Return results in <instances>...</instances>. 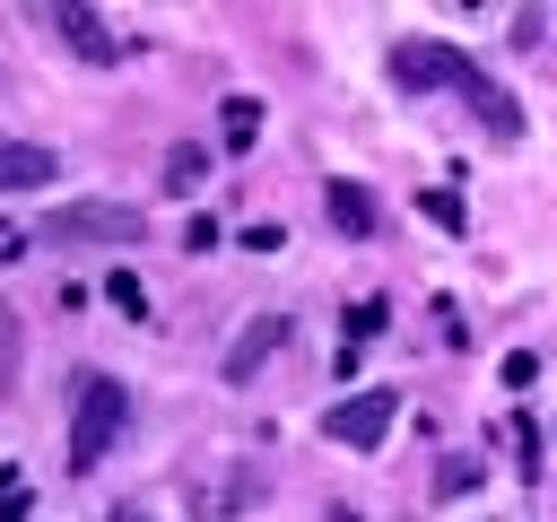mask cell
<instances>
[{"label": "cell", "instance_id": "6da1fadb", "mask_svg": "<svg viewBox=\"0 0 557 522\" xmlns=\"http://www.w3.org/2000/svg\"><path fill=\"white\" fill-rule=\"evenodd\" d=\"M131 435V391L113 383V374H78L70 383V435H61V470L70 478H87L113 444Z\"/></svg>", "mask_w": 557, "mask_h": 522}, {"label": "cell", "instance_id": "7a4b0ae2", "mask_svg": "<svg viewBox=\"0 0 557 522\" xmlns=\"http://www.w3.org/2000/svg\"><path fill=\"white\" fill-rule=\"evenodd\" d=\"M139 235H148V209L131 200H70L35 217V244H139Z\"/></svg>", "mask_w": 557, "mask_h": 522}, {"label": "cell", "instance_id": "3957f363", "mask_svg": "<svg viewBox=\"0 0 557 522\" xmlns=\"http://www.w3.org/2000/svg\"><path fill=\"white\" fill-rule=\"evenodd\" d=\"M461 70H470V52H453V44H435V35H409V44H392V87H409V96L461 87Z\"/></svg>", "mask_w": 557, "mask_h": 522}, {"label": "cell", "instance_id": "277c9868", "mask_svg": "<svg viewBox=\"0 0 557 522\" xmlns=\"http://www.w3.org/2000/svg\"><path fill=\"white\" fill-rule=\"evenodd\" d=\"M392 418H400V391H348V400H331L322 435L348 444V452H374V444L392 435Z\"/></svg>", "mask_w": 557, "mask_h": 522}, {"label": "cell", "instance_id": "5b68a950", "mask_svg": "<svg viewBox=\"0 0 557 522\" xmlns=\"http://www.w3.org/2000/svg\"><path fill=\"white\" fill-rule=\"evenodd\" d=\"M461 104H470V122H479L496 148H513V139H522V104H513V87H505L496 70H479V61H470V70H461Z\"/></svg>", "mask_w": 557, "mask_h": 522}, {"label": "cell", "instance_id": "8992f818", "mask_svg": "<svg viewBox=\"0 0 557 522\" xmlns=\"http://www.w3.org/2000/svg\"><path fill=\"white\" fill-rule=\"evenodd\" d=\"M52 35H61V44H70L87 70H113V61L131 52V44H122V35H113V26L87 9V0H61V9H52Z\"/></svg>", "mask_w": 557, "mask_h": 522}, {"label": "cell", "instance_id": "52a82bcc", "mask_svg": "<svg viewBox=\"0 0 557 522\" xmlns=\"http://www.w3.org/2000/svg\"><path fill=\"white\" fill-rule=\"evenodd\" d=\"M287 339H296V322H287V313H252V322L235 331V348H226V365H218V374H226V383H252Z\"/></svg>", "mask_w": 557, "mask_h": 522}, {"label": "cell", "instance_id": "ba28073f", "mask_svg": "<svg viewBox=\"0 0 557 522\" xmlns=\"http://www.w3.org/2000/svg\"><path fill=\"white\" fill-rule=\"evenodd\" d=\"M61 183V148L44 139H0V191H52Z\"/></svg>", "mask_w": 557, "mask_h": 522}, {"label": "cell", "instance_id": "9c48e42d", "mask_svg": "<svg viewBox=\"0 0 557 522\" xmlns=\"http://www.w3.org/2000/svg\"><path fill=\"white\" fill-rule=\"evenodd\" d=\"M383 322H392V304H383V296H366V304H357V313L339 322V357H331V365H339V383L357 374V357L374 348V331H383Z\"/></svg>", "mask_w": 557, "mask_h": 522}, {"label": "cell", "instance_id": "30bf717a", "mask_svg": "<svg viewBox=\"0 0 557 522\" xmlns=\"http://www.w3.org/2000/svg\"><path fill=\"white\" fill-rule=\"evenodd\" d=\"M322 209H331V226H339V235H374V226H383V217H374V191H366V183H348V174L322 191Z\"/></svg>", "mask_w": 557, "mask_h": 522}, {"label": "cell", "instance_id": "8fae6325", "mask_svg": "<svg viewBox=\"0 0 557 522\" xmlns=\"http://www.w3.org/2000/svg\"><path fill=\"white\" fill-rule=\"evenodd\" d=\"M200 174H209V139H174V148H165V165H157V183H165V191H200Z\"/></svg>", "mask_w": 557, "mask_h": 522}, {"label": "cell", "instance_id": "7c38bea8", "mask_svg": "<svg viewBox=\"0 0 557 522\" xmlns=\"http://www.w3.org/2000/svg\"><path fill=\"white\" fill-rule=\"evenodd\" d=\"M252 139H261V104H252V96H226V104H218V148L244 157Z\"/></svg>", "mask_w": 557, "mask_h": 522}, {"label": "cell", "instance_id": "4fadbf2b", "mask_svg": "<svg viewBox=\"0 0 557 522\" xmlns=\"http://www.w3.org/2000/svg\"><path fill=\"white\" fill-rule=\"evenodd\" d=\"M418 209H426V226H444V235H470V209H461V191H418Z\"/></svg>", "mask_w": 557, "mask_h": 522}, {"label": "cell", "instance_id": "5bb4252c", "mask_svg": "<svg viewBox=\"0 0 557 522\" xmlns=\"http://www.w3.org/2000/svg\"><path fill=\"white\" fill-rule=\"evenodd\" d=\"M435 496H479V461L470 452H444L435 461Z\"/></svg>", "mask_w": 557, "mask_h": 522}, {"label": "cell", "instance_id": "9a60e30c", "mask_svg": "<svg viewBox=\"0 0 557 522\" xmlns=\"http://www.w3.org/2000/svg\"><path fill=\"white\" fill-rule=\"evenodd\" d=\"M26 505H35L26 470H0V522H26Z\"/></svg>", "mask_w": 557, "mask_h": 522}, {"label": "cell", "instance_id": "2e32d148", "mask_svg": "<svg viewBox=\"0 0 557 522\" xmlns=\"http://www.w3.org/2000/svg\"><path fill=\"white\" fill-rule=\"evenodd\" d=\"M104 296H113L122 313H148V287H139V278H104Z\"/></svg>", "mask_w": 557, "mask_h": 522}, {"label": "cell", "instance_id": "e0dca14e", "mask_svg": "<svg viewBox=\"0 0 557 522\" xmlns=\"http://www.w3.org/2000/svg\"><path fill=\"white\" fill-rule=\"evenodd\" d=\"M513 452H522V470H540V426L531 418H513Z\"/></svg>", "mask_w": 557, "mask_h": 522}, {"label": "cell", "instance_id": "ac0fdd59", "mask_svg": "<svg viewBox=\"0 0 557 522\" xmlns=\"http://www.w3.org/2000/svg\"><path fill=\"white\" fill-rule=\"evenodd\" d=\"M104 522H157V513H148V505H113Z\"/></svg>", "mask_w": 557, "mask_h": 522}, {"label": "cell", "instance_id": "d6986e66", "mask_svg": "<svg viewBox=\"0 0 557 522\" xmlns=\"http://www.w3.org/2000/svg\"><path fill=\"white\" fill-rule=\"evenodd\" d=\"M17 244H26V235H17V226H0V261H9V252H17Z\"/></svg>", "mask_w": 557, "mask_h": 522}]
</instances>
